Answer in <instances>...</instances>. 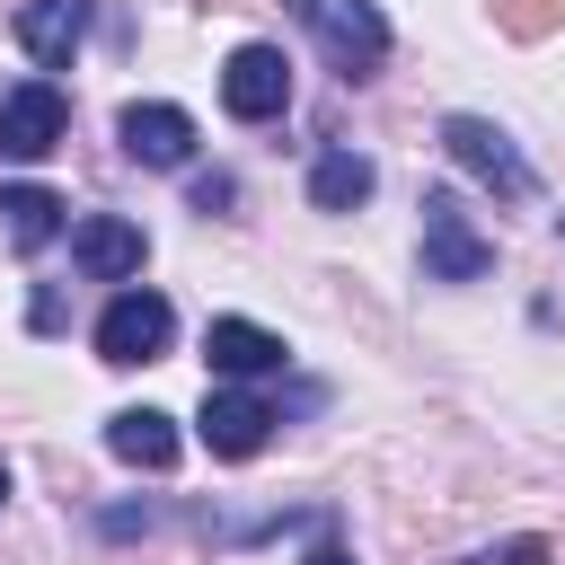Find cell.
<instances>
[{"label": "cell", "instance_id": "obj_16", "mask_svg": "<svg viewBox=\"0 0 565 565\" xmlns=\"http://www.w3.org/2000/svg\"><path fill=\"white\" fill-rule=\"evenodd\" d=\"M230 203H238L230 177H194V212H230Z\"/></svg>", "mask_w": 565, "mask_h": 565}, {"label": "cell", "instance_id": "obj_4", "mask_svg": "<svg viewBox=\"0 0 565 565\" xmlns=\"http://www.w3.org/2000/svg\"><path fill=\"white\" fill-rule=\"evenodd\" d=\"M168 344H177V309H168L159 291H115V300H106V318H97V353H106V362L132 371V362H159Z\"/></svg>", "mask_w": 565, "mask_h": 565}, {"label": "cell", "instance_id": "obj_1", "mask_svg": "<svg viewBox=\"0 0 565 565\" xmlns=\"http://www.w3.org/2000/svg\"><path fill=\"white\" fill-rule=\"evenodd\" d=\"M291 18L318 35V53L344 71V79H380L388 62V18L371 0H291Z\"/></svg>", "mask_w": 565, "mask_h": 565}, {"label": "cell", "instance_id": "obj_18", "mask_svg": "<svg viewBox=\"0 0 565 565\" xmlns=\"http://www.w3.org/2000/svg\"><path fill=\"white\" fill-rule=\"evenodd\" d=\"M300 565H353V556H344V547H335V539H318V547H309V556H300Z\"/></svg>", "mask_w": 565, "mask_h": 565}, {"label": "cell", "instance_id": "obj_15", "mask_svg": "<svg viewBox=\"0 0 565 565\" xmlns=\"http://www.w3.org/2000/svg\"><path fill=\"white\" fill-rule=\"evenodd\" d=\"M494 26H503V35H521V44H539V35H556V26H565V0H494Z\"/></svg>", "mask_w": 565, "mask_h": 565}, {"label": "cell", "instance_id": "obj_17", "mask_svg": "<svg viewBox=\"0 0 565 565\" xmlns=\"http://www.w3.org/2000/svg\"><path fill=\"white\" fill-rule=\"evenodd\" d=\"M494 565H556V556H547V539H512Z\"/></svg>", "mask_w": 565, "mask_h": 565}, {"label": "cell", "instance_id": "obj_6", "mask_svg": "<svg viewBox=\"0 0 565 565\" xmlns=\"http://www.w3.org/2000/svg\"><path fill=\"white\" fill-rule=\"evenodd\" d=\"M221 106H230L238 124L282 115V106H291V62H282V44H238V53L221 62Z\"/></svg>", "mask_w": 565, "mask_h": 565}, {"label": "cell", "instance_id": "obj_5", "mask_svg": "<svg viewBox=\"0 0 565 565\" xmlns=\"http://www.w3.org/2000/svg\"><path fill=\"white\" fill-rule=\"evenodd\" d=\"M62 132H71V97L53 79H18L0 97V159H44L62 150Z\"/></svg>", "mask_w": 565, "mask_h": 565}, {"label": "cell", "instance_id": "obj_9", "mask_svg": "<svg viewBox=\"0 0 565 565\" xmlns=\"http://www.w3.org/2000/svg\"><path fill=\"white\" fill-rule=\"evenodd\" d=\"M71 256H79V274H88V282H132V274H141V256H150V238H141L132 221L97 212V221H79V230H71Z\"/></svg>", "mask_w": 565, "mask_h": 565}, {"label": "cell", "instance_id": "obj_20", "mask_svg": "<svg viewBox=\"0 0 565 565\" xmlns=\"http://www.w3.org/2000/svg\"><path fill=\"white\" fill-rule=\"evenodd\" d=\"M0 503H9V468H0Z\"/></svg>", "mask_w": 565, "mask_h": 565}, {"label": "cell", "instance_id": "obj_13", "mask_svg": "<svg viewBox=\"0 0 565 565\" xmlns=\"http://www.w3.org/2000/svg\"><path fill=\"white\" fill-rule=\"evenodd\" d=\"M371 185H380V168L362 150H318V168H309V203L318 212H353V203H371Z\"/></svg>", "mask_w": 565, "mask_h": 565}, {"label": "cell", "instance_id": "obj_7", "mask_svg": "<svg viewBox=\"0 0 565 565\" xmlns=\"http://www.w3.org/2000/svg\"><path fill=\"white\" fill-rule=\"evenodd\" d=\"M115 132H124V159H141V168H185L194 159V115L168 106V97H132L115 115Z\"/></svg>", "mask_w": 565, "mask_h": 565}, {"label": "cell", "instance_id": "obj_12", "mask_svg": "<svg viewBox=\"0 0 565 565\" xmlns=\"http://www.w3.org/2000/svg\"><path fill=\"white\" fill-rule=\"evenodd\" d=\"M106 450L124 468H177V424L159 406H124V415H106Z\"/></svg>", "mask_w": 565, "mask_h": 565}, {"label": "cell", "instance_id": "obj_10", "mask_svg": "<svg viewBox=\"0 0 565 565\" xmlns=\"http://www.w3.org/2000/svg\"><path fill=\"white\" fill-rule=\"evenodd\" d=\"M203 362L221 380H265V371H282V335L256 327V318H212L203 327Z\"/></svg>", "mask_w": 565, "mask_h": 565}, {"label": "cell", "instance_id": "obj_2", "mask_svg": "<svg viewBox=\"0 0 565 565\" xmlns=\"http://www.w3.org/2000/svg\"><path fill=\"white\" fill-rule=\"evenodd\" d=\"M477 274H494V238L459 212L450 185H433L424 194V282H477Z\"/></svg>", "mask_w": 565, "mask_h": 565}, {"label": "cell", "instance_id": "obj_3", "mask_svg": "<svg viewBox=\"0 0 565 565\" xmlns=\"http://www.w3.org/2000/svg\"><path fill=\"white\" fill-rule=\"evenodd\" d=\"M441 150H450L468 177H486L503 203H530V194H539L530 159H521V150H512V132H503V124H486V115H450V124H441Z\"/></svg>", "mask_w": 565, "mask_h": 565}, {"label": "cell", "instance_id": "obj_8", "mask_svg": "<svg viewBox=\"0 0 565 565\" xmlns=\"http://www.w3.org/2000/svg\"><path fill=\"white\" fill-rule=\"evenodd\" d=\"M274 424H282V415H274L256 388H212V397H203V415H194V433H203V450H212V459H256Z\"/></svg>", "mask_w": 565, "mask_h": 565}, {"label": "cell", "instance_id": "obj_19", "mask_svg": "<svg viewBox=\"0 0 565 565\" xmlns=\"http://www.w3.org/2000/svg\"><path fill=\"white\" fill-rule=\"evenodd\" d=\"M459 565H494V556H459Z\"/></svg>", "mask_w": 565, "mask_h": 565}, {"label": "cell", "instance_id": "obj_11", "mask_svg": "<svg viewBox=\"0 0 565 565\" xmlns=\"http://www.w3.org/2000/svg\"><path fill=\"white\" fill-rule=\"evenodd\" d=\"M79 35H88V0H26V9H18V44H26V62H44V71H71Z\"/></svg>", "mask_w": 565, "mask_h": 565}, {"label": "cell", "instance_id": "obj_14", "mask_svg": "<svg viewBox=\"0 0 565 565\" xmlns=\"http://www.w3.org/2000/svg\"><path fill=\"white\" fill-rule=\"evenodd\" d=\"M0 212H9V238H18V247H44V238L62 230V194H44V185H9Z\"/></svg>", "mask_w": 565, "mask_h": 565}]
</instances>
